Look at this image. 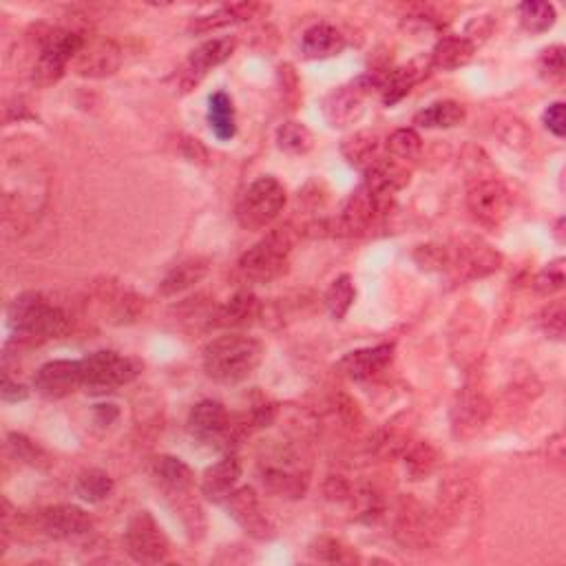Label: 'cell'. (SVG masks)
<instances>
[{"instance_id":"cell-1","label":"cell","mask_w":566,"mask_h":566,"mask_svg":"<svg viewBox=\"0 0 566 566\" xmlns=\"http://www.w3.org/2000/svg\"><path fill=\"white\" fill-rule=\"evenodd\" d=\"M264 359V345L248 334H226L206 345L204 372L222 385H237L253 376Z\"/></svg>"},{"instance_id":"cell-2","label":"cell","mask_w":566,"mask_h":566,"mask_svg":"<svg viewBox=\"0 0 566 566\" xmlns=\"http://www.w3.org/2000/svg\"><path fill=\"white\" fill-rule=\"evenodd\" d=\"M295 235L290 228H277L241 255L237 270L250 283H270L288 270Z\"/></svg>"},{"instance_id":"cell-3","label":"cell","mask_w":566,"mask_h":566,"mask_svg":"<svg viewBox=\"0 0 566 566\" xmlns=\"http://www.w3.org/2000/svg\"><path fill=\"white\" fill-rule=\"evenodd\" d=\"M40 54L31 71V80L36 87H51L65 76L69 62L87 45V38L76 29H47L45 36L38 38Z\"/></svg>"},{"instance_id":"cell-4","label":"cell","mask_w":566,"mask_h":566,"mask_svg":"<svg viewBox=\"0 0 566 566\" xmlns=\"http://www.w3.org/2000/svg\"><path fill=\"white\" fill-rule=\"evenodd\" d=\"M286 186L277 177L264 175L250 184L237 202V222L246 230H261L270 226L286 206Z\"/></svg>"},{"instance_id":"cell-5","label":"cell","mask_w":566,"mask_h":566,"mask_svg":"<svg viewBox=\"0 0 566 566\" xmlns=\"http://www.w3.org/2000/svg\"><path fill=\"white\" fill-rule=\"evenodd\" d=\"M82 383L93 394H107L138 379L142 365L118 352H93L82 359Z\"/></svg>"},{"instance_id":"cell-6","label":"cell","mask_w":566,"mask_h":566,"mask_svg":"<svg viewBox=\"0 0 566 566\" xmlns=\"http://www.w3.org/2000/svg\"><path fill=\"white\" fill-rule=\"evenodd\" d=\"M124 544H127V553L138 564H162L169 560L171 553L169 538L149 511L135 513L129 520Z\"/></svg>"},{"instance_id":"cell-7","label":"cell","mask_w":566,"mask_h":566,"mask_svg":"<svg viewBox=\"0 0 566 566\" xmlns=\"http://www.w3.org/2000/svg\"><path fill=\"white\" fill-rule=\"evenodd\" d=\"M188 434H191L197 443L211 445V447H224L230 445V440L237 434V425L233 423L226 407L219 401H202L197 403L191 414H188Z\"/></svg>"},{"instance_id":"cell-8","label":"cell","mask_w":566,"mask_h":566,"mask_svg":"<svg viewBox=\"0 0 566 566\" xmlns=\"http://www.w3.org/2000/svg\"><path fill=\"white\" fill-rule=\"evenodd\" d=\"M372 89H379V78L376 76H363L350 82V85L334 89L323 102V113H326L330 127L345 129L359 122L365 111V98L370 96Z\"/></svg>"},{"instance_id":"cell-9","label":"cell","mask_w":566,"mask_h":566,"mask_svg":"<svg viewBox=\"0 0 566 566\" xmlns=\"http://www.w3.org/2000/svg\"><path fill=\"white\" fill-rule=\"evenodd\" d=\"M467 208L478 224L498 228L511 213V193L498 180H480L469 188Z\"/></svg>"},{"instance_id":"cell-10","label":"cell","mask_w":566,"mask_h":566,"mask_svg":"<svg viewBox=\"0 0 566 566\" xmlns=\"http://www.w3.org/2000/svg\"><path fill=\"white\" fill-rule=\"evenodd\" d=\"M235 49H237V40L230 36L206 40V43L191 51V56L186 58L182 69L177 71V82H180V87L184 91H191L193 87H197L199 82L206 78L208 71H213L215 67L224 65L226 60H230V56L235 54Z\"/></svg>"},{"instance_id":"cell-11","label":"cell","mask_w":566,"mask_h":566,"mask_svg":"<svg viewBox=\"0 0 566 566\" xmlns=\"http://www.w3.org/2000/svg\"><path fill=\"white\" fill-rule=\"evenodd\" d=\"M224 505L228 516L233 518L248 536H253L257 540H270L275 536V524L270 522L266 511L261 509V502L259 496L255 494V489L250 487L235 489L233 494L224 500Z\"/></svg>"},{"instance_id":"cell-12","label":"cell","mask_w":566,"mask_h":566,"mask_svg":"<svg viewBox=\"0 0 566 566\" xmlns=\"http://www.w3.org/2000/svg\"><path fill=\"white\" fill-rule=\"evenodd\" d=\"M34 387L40 396L49 401H60V398L71 396L82 383V363L80 361H49L34 376Z\"/></svg>"},{"instance_id":"cell-13","label":"cell","mask_w":566,"mask_h":566,"mask_svg":"<svg viewBox=\"0 0 566 566\" xmlns=\"http://www.w3.org/2000/svg\"><path fill=\"white\" fill-rule=\"evenodd\" d=\"M38 527L54 540H71L87 536L93 529V518L76 505H56L38 513Z\"/></svg>"},{"instance_id":"cell-14","label":"cell","mask_w":566,"mask_h":566,"mask_svg":"<svg viewBox=\"0 0 566 566\" xmlns=\"http://www.w3.org/2000/svg\"><path fill=\"white\" fill-rule=\"evenodd\" d=\"M122 62V51L120 47L107 38L98 40H87V45L82 47L80 54L73 60V69L82 78H107L113 76L120 69Z\"/></svg>"},{"instance_id":"cell-15","label":"cell","mask_w":566,"mask_h":566,"mask_svg":"<svg viewBox=\"0 0 566 566\" xmlns=\"http://www.w3.org/2000/svg\"><path fill=\"white\" fill-rule=\"evenodd\" d=\"M394 359V348L392 345H374V348H363L345 354L339 361V372L348 376L350 381H370L374 376L387 370V365Z\"/></svg>"},{"instance_id":"cell-16","label":"cell","mask_w":566,"mask_h":566,"mask_svg":"<svg viewBox=\"0 0 566 566\" xmlns=\"http://www.w3.org/2000/svg\"><path fill=\"white\" fill-rule=\"evenodd\" d=\"M261 482L272 494L286 498H303L308 491V474H303L301 467L292 465V460L281 463H266L261 467Z\"/></svg>"},{"instance_id":"cell-17","label":"cell","mask_w":566,"mask_h":566,"mask_svg":"<svg viewBox=\"0 0 566 566\" xmlns=\"http://www.w3.org/2000/svg\"><path fill=\"white\" fill-rule=\"evenodd\" d=\"M261 314V301L253 292H239L233 299H228L224 306H219L215 314H211L208 326L211 328H246L255 323Z\"/></svg>"},{"instance_id":"cell-18","label":"cell","mask_w":566,"mask_h":566,"mask_svg":"<svg viewBox=\"0 0 566 566\" xmlns=\"http://www.w3.org/2000/svg\"><path fill=\"white\" fill-rule=\"evenodd\" d=\"M241 478V463L235 454L224 456L219 463L211 465L202 476V494L208 500L224 502L233 494Z\"/></svg>"},{"instance_id":"cell-19","label":"cell","mask_w":566,"mask_h":566,"mask_svg":"<svg viewBox=\"0 0 566 566\" xmlns=\"http://www.w3.org/2000/svg\"><path fill=\"white\" fill-rule=\"evenodd\" d=\"M345 45H348L345 43V36L337 27H332L328 23H319L303 31L301 54L308 60H326L339 56Z\"/></svg>"},{"instance_id":"cell-20","label":"cell","mask_w":566,"mask_h":566,"mask_svg":"<svg viewBox=\"0 0 566 566\" xmlns=\"http://www.w3.org/2000/svg\"><path fill=\"white\" fill-rule=\"evenodd\" d=\"M151 474L157 485L164 489L166 498L184 494V491L193 489V469L188 467L182 458L175 456H157L153 458Z\"/></svg>"},{"instance_id":"cell-21","label":"cell","mask_w":566,"mask_h":566,"mask_svg":"<svg viewBox=\"0 0 566 566\" xmlns=\"http://www.w3.org/2000/svg\"><path fill=\"white\" fill-rule=\"evenodd\" d=\"M257 12H261V5L257 3L224 5V7L215 9V12L211 14L193 18L191 25H188V31H193V34H211V31H217V29H224V27L237 25V23H246V20L255 18Z\"/></svg>"},{"instance_id":"cell-22","label":"cell","mask_w":566,"mask_h":566,"mask_svg":"<svg viewBox=\"0 0 566 566\" xmlns=\"http://www.w3.org/2000/svg\"><path fill=\"white\" fill-rule=\"evenodd\" d=\"M502 264V257L491 246L474 241L469 246H460L456 268L463 279H480L496 272Z\"/></svg>"},{"instance_id":"cell-23","label":"cell","mask_w":566,"mask_h":566,"mask_svg":"<svg viewBox=\"0 0 566 566\" xmlns=\"http://www.w3.org/2000/svg\"><path fill=\"white\" fill-rule=\"evenodd\" d=\"M410 177H412V173L407 171L405 166H401L394 160H385V157H381L379 162L365 171L363 184L372 188V191H376V193L392 197L394 193L403 191V188L410 184Z\"/></svg>"},{"instance_id":"cell-24","label":"cell","mask_w":566,"mask_h":566,"mask_svg":"<svg viewBox=\"0 0 566 566\" xmlns=\"http://www.w3.org/2000/svg\"><path fill=\"white\" fill-rule=\"evenodd\" d=\"M476 54V43L467 36H445L440 38L432 51V67L443 71H456L469 65Z\"/></svg>"},{"instance_id":"cell-25","label":"cell","mask_w":566,"mask_h":566,"mask_svg":"<svg viewBox=\"0 0 566 566\" xmlns=\"http://www.w3.org/2000/svg\"><path fill=\"white\" fill-rule=\"evenodd\" d=\"M467 111L456 100H440L429 104L423 111L414 115V124L418 129H454L465 122Z\"/></svg>"},{"instance_id":"cell-26","label":"cell","mask_w":566,"mask_h":566,"mask_svg":"<svg viewBox=\"0 0 566 566\" xmlns=\"http://www.w3.org/2000/svg\"><path fill=\"white\" fill-rule=\"evenodd\" d=\"M208 275V261L206 259H186L182 264H177L175 268L169 270V275H166L160 281V295L162 297H175V295H182L184 290L193 288L195 283L202 281Z\"/></svg>"},{"instance_id":"cell-27","label":"cell","mask_w":566,"mask_h":566,"mask_svg":"<svg viewBox=\"0 0 566 566\" xmlns=\"http://www.w3.org/2000/svg\"><path fill=\"white\" fill-rule=\"evenodd\" d=\"M379 146H381L379 135L370 133V131H361V133H354L352 138L345 140L343 146H341V151L345 155V160L365 173L370 169V166H374L376 162L381 160Z\"/></svg>"},{"instance_id":"cell-28","label":"cell","mask_w":566,"mask_h":566,"mask_svg":"<svg viewBox=\"0 0 566 566\" xmlns=\"http://www.w3.org/2000/svg\"><path fill=\"white\" fill-rule=\"evenodd\" d=\"M208 124H211L217 140L228 142L235 138V133H237L235 107L226 91H217L211 98H208Z\"/></svg>"},{"instance_id":"cell-29","label":"cell","mask_w":566,"mask_h":566,"mask_svg":"<svg viewBox=\"0 0 566 566\" xmlns=\"http://www.w3.org/2000/svg\"><path fill=\"white\" fill-rule=\"evenodd\" d=\"M49 306L51 303L40 292H23V295H18L12 301V306H9V323H12L14 332L20 334L29 330L43 317Z\"/></svg>"},{"instance_id":"cell-30","label":"cell","mask_w":566,"mask_h":566,"mask_svg":"<svg viewBox=\"0 0 566 566\" xmlns=\"http://www.w3.org/2000/svg\"><path fill=\"white\" fill-rule=\"evenodd\" d=\"M279 151L288 155H306L314 149V135L303 122H283L275 133Z\"/></svg>"},{"instance_id":"cell-31","label":"cell","mask_w":566,"mask_h":566,"mask_svg":"<svg viewBox=\"0 0 566 566\" xmlns=\"http://www.w3.org/2000/svg\"><path fill=\"white\" fill-rule=\"evenodd\" d=\"M518 16H520V25L524 31L529 34H544L555 25V18H558V12L551 3H544V0H527L518 7Z\"/></svg>"},{"instance_id":"cell-32","label":"cell","mask_w":566,"mask_h":566,"mask_svg":"<svg viewBox=\"0 0 566 566\" xmlns=\"http://www.w3.org/2000/svg\"><path fill=\"white\" fill-rule=\"evenodd\" d=\"M421 78V71L416 67H401L387 73L385 78H379V89L383 91V102L387 107H392L398 100H403L407 93L412 91V87Z\"/></svg>"},{"instance_id":"cell-33","label":"cell","mask_w":566,"mask_h":566,"mask_svg":"<svg viewBox=\"0 0 566 566\" xmlns=\"http://www.w3.org/2000/svg\"><path fill=\"white\" fill-rule=\"evenodd\" d=\"M113 478L102 469L82 471L76 480V494L85 502H102L113 494Z\"/></svg>"},{"instance_id":"cell-34","label":"cell","mask_w":566,"mask_h":566,"mask_svg":"<svg viewBox=\"0 0 566 566\" xmlns=\"http://www.w3.org/2000/svg\"><path fill=\"white\" fill-rule=\"evenodd\" d=\"M354 299H356V288L352 283V277L341 275L339 279L332 281V286L326 292L328 312L332 314L334 319L341 321V319H345V314L350 312Z\"/></svg>"},{"instance_id":"cell-35","label":"cell","mask_w":566,"mask_h":566,"mask_svg":"<svg viewBox=\"0 0 566 566\" xmlns=\"http://www.w3.org/2000/svg\"><path fill=\"white\" fill-rule=\"evenodd\" d=\"M7 445L12 449V454L23 460L25 465H31L36 469H47L51 465V460L47 456V452L40 445H36L34 440H29L25 434H9L7 436Z\"/></svg>"},{"instance_id":"cell-36","label":"cell","mask_w":566,"mask_h":566,"mask_svg":"<svg viewBox=\"0 0 566 566\" xmlns=\"http://www.w3.org/2000/svg\"><path fill=\"white\" fill-rule=\"evenodd\" d=\"M387 151L398 160H416L423 151V140L414 129H396L387 138Z\"/></svg>"},{"instance_id":"cell-37","label":"cell","mask_w":566,"mask_h":566,"mask_svg":"<svg viewBox=\"0 0 566 566\" xmlns=\"http://www.w3.org/2000/svg\"><path fill=\"white\" fill-rule=\"evenodd\" d=\"M456 416H458V425L463 423V427H480L485 423V416H487V403L482 401L480 394H471L465 392L463 396L458 398V405H456Z\"/></svg>"},{"instance_id":"cell-38","label":"cell","mask_w":566,"mask_h":566,"mask_svg":"<svg viewBox=\"0 0 566 566\" xmlns=\"http://www.w3.org/2000/svg\"><path fill=\"white\" fill-rule=\"evenodd\" d=\"M538 326H540V330H542L544 334H547L549 339L562 341V339H564V330H566V308H564V301H553V303H549V306L538 314Z\"/></svg>"},{"instance_id":"cell-39","label":"cell","mask_w":566,"mask_h":566,"mask_svg":"<svg viewBox=\"0 0 566 566\" xmlns=\"http://www.w3.org/2000/svg\"><path fill=\"white\" fill-rule=\"evenodd\" d=\"M310 555L314 560H319V562H356L359 558H356V553H352L348 547H343V544L339 540H332V538H319L317 542L312 544L310 547Z\"/></svg>"},{"instance_id":"cell-40","label":"cell","mask_w":566,"mask_h":566,"mask_svg":"<svg viewBox=\"0 0 566 566\" xmlns=\"http://www.w3.org/2000/svg\"><path fill=\"white\" fill-rule=\"evenodd\" d=\"M564 279H566L564 259H555L536 277L533 288H536L540 295H555V292H560L564 288Z\"/></svg>"},{"instance_id":"cell-41","label":"cell","mask_w":566,"mask_h":566,"mask_svg":"<svg viewBox=\"0 0 566 566\" xmlns=\"http://www.w3.org/2000/svg\"><path fill=\"white\" fill-rule=\"evenodd\" d=\"M564 47L562 45H553L547 47L540 54L538 60V69H540V76L547 78L549 82L555 80H562L564 78Z\"/></svg>"},{"instance_id":"cell-42","label":"cell","mask_w":566,"mask_h":566,"mask_svg":"<svg viewBox=\"0 0 566 566\" xmlns=\"http://www.w3.org/2000/svg\"><path fill=\"white\" fill-rule=\"evenodd\" d=\"M416 264L425 270H443L452 266V257H449L445 246H418L414 253Z\"/></svg>"},{"instance_id":"cell-43","label":"cell","mask_w":566,"mask_h":566,"mask_svg":"<svg viewBox=\"0 0 566 566\" xmlns=\"http://www.w3.org/2000/svg\"><path fill=\"white\" fill-rule=\"evenodd\" d=\"M405 465H407V469H410V474H412L416 480L427 476L429 471H432L434 465H436L434 449L429 447V445H418V447H414L412 452H410V456H407Z\"/></svg>"},{"instance_id":"cell-44","label":"cell","mask_w":566,"mask_h":566,"mask_svg":"<svg viewBox=\"0 0 566 566\" xmlns=\"http://www.w3.org/2000/svg\"><path fill=\"white\" fill-rule=\"evenodd\" d=\"M544 127H547L555 138H564L566 135V118H564V102H553L542 115Z\"/></svg>"},{"instance_id":"cell-45","label":"cell","mask_w":566,"mask_h":566,"mask_svg":"<svg viewBox=\"0 0 566 566\" xmlns=\"http://www.w3.org/2000/svg\"><path fill=\"white\" fill-rule=\"evenodd\" d=\"M0 394H3V401H7V403L27 401V398H29V390H27V387L20 385V383H12V381H9L7 372H5V376H3V390H0Z\"/></svg>"},{"instance_id":"cell-46","label":"cell","mask_w":566,"mask_h":566,"mask_svg":"<svg viewBox=\"0 0 566 566\" xmlns=\"http://www.w3.org/2000/svg\"><path fill=\"white\" fill-rule=\"evenodd\" d=\"M96 414L100 416V423H107V425H109V423L115 421V418H118L120 412H118V407H115V405H98V407H96Z\"/></svg>"},{"instance_id":"cell-47","label":"cell","mask_w":566,"mask_h":566,"mask_svg":"<svg viewBox=\"0 0 566 566\" xmlns=\"http://www.w3.org/2000/svg\"><path fill=\"white\" fill-rule=\"evenodd\" d=\"M562 226H564V217H560V219H558V226H555V235H558L560 244H564V237H562Z\"/></svg>"}]
</instances>
